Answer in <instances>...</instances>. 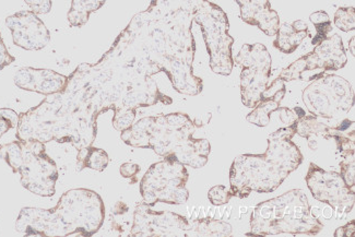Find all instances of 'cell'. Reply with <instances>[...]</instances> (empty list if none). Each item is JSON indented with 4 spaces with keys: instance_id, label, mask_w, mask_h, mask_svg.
Here are the masks:
<instances>
[{
    "instance_id": "cell-1",
    "label": "cell",
    "mask_w": 355,
    "mask_h": 237,
    "mask_svg": "<svg viewBox=\"0 0 355 237\" xmlns=\"http://www.w3.org/2000/svg\"><path fill=\"white\" fill-rule=\"evenodd\" d=\"M197 0H152L137 13L104 56L152 77L165 73L180 94L198 96L204 85L193 75L191 33Z\"/></svg>"
},
{
    "instance_id": "cell-2",
    "label": "cell",
    "mask_w": 355,
    "mask_h": 237,
    "mask_svg": "<svg viewBox=\"0 0 355 237\" xmlns=\"http://www.w3.org/2000/svg\"><path fill=\"white\" fill-rule=\"evenodd\" d=\"M295 134L294 123L269 134L263 155L237 157L230 170V189L233 197L244 199L252 191L269 193L277 191L303 162L299 147L292 141Z\"/></svg>"
},
{
    "instance_id": "cell-3",
    "label": "cell",
    "mask_w": 355,
    "mask_h": 237,
    "mask_svg": "<svg viewBox=\"0 0 355 237\" xmlns=\"http://www.w3.org/2000/svg\"><path fill=\"white\" fill-rule=\"evenodd\" d=\"M105 219L100 195L90 189H70L62 193L52 209L24 208L16 222L17 232L24 236H92Z\"/></svg>"
},
{
    "instance_id": "cell-4",
    "label": "cell",
    "mask_w": 355,
    "mask_h": 237,
    "mask_svg": "<svg viewBox=\"0 0 355 237\" xmlns=\"http://www.w3.org/2000/svg\"><path fill=\"white\" fill-rule=\"evenodd\" d=\"M199 126L186 114H161L139 119L121 132V138L130 147L151 149L163 159L201 168L208 163L211 145L207 139L193 138Z\"/></svg>"
},
{
    "instance_id": "cell-5",
    "label": "cell",
    "mask_w": 355,
    "mask_h": 237,
    "mask_svg": "<svg viewBox=\"0 0 355 237\" xmlns=\"http://www.w3.org/2000/svg\"><path fill=\"white\" fill-rule=\"evenodd\" d=\"M96 132L98 127L81 115L62 91L47 96L39 105L20 114L16 136L22 141L69 142L79 150L92 146Z\"/></svg>"
},
{
    "instance_id": "cell-6",
    "label": "cell",
    "mask_w": 355,
    "mask_h": 237,
    "mask_svg": "<svg viewBox=\"0 0 355 237\" xmlns=\"http://www.w3.org/2000/svg\"><path fill=\"white\" fill-rule=\"evenodd\" d=\"M252 232L248 235H317L324 229L320 219L311 213L306 193L292 189L282 196L260 202L250 218Z\"/></svg>"
},
{
    "instance_id": "cell-7",
    "label": "cell",
    "mask_w": 355,
    "mask_h": 237,
    "mask_svg": "<svg viewBox=\"0 0 355 237\" xmlns=\"http://www.w3.org/2000/svg\"><path fill=\"white\" fill-rule=\"evenodd\" d=\"M0 157L20 175L24 188L41 197H52L56 193L58 168L46 153L43 142L36 140L17 141L0 146Z\"/></svg>"
},
{
    "instance_id": "cell-8",
    "label": "cell",
    "mask_w": 355,
    "mask_h": 237,
    "mask_svg": "<svg viewBox=\"0 0 355 237\" xmlns=\"http://www.w3.org/2000/svg\"><path fill=\"white\" fill-rule=\"evenodd\" d=\"M232 227L212 218H187L174 212L153 211L146 202L135 209L130 236H230Z\"/></svg>"
},
{
    "instance_id": "cell-9",
    "label": "cell",
    "mask_w": 355,
    "mask_h": 237,
    "mask_svg": "<svg viewBox=\"0 0 355 237\" xmlns=\"http://www.w3.org/2000/svg\"><path fill=\"white\" fill-rule=\"evenodd\" d=\"M193 22L201 28L207 51L210 56V68L214 73L230 76L234 66L232 45L234 39L229 34V19L221 7L209 0H197Z\"/></svg>"
},
{
    "instance_id": "cell-10",
    "label": "cell",
    "mask_w": 355,
    "mask_h": 237,
    "mask_svg": "<svg viewBox=\"0 0 355 237\" xmlns=\"http://www.w3.org/2000/svg\"><path fill=\"white\" fill-rule=\"evenodd\" d=\"M189 174L185 165L163 159L150 166L140 182V193L144 202L153 207L157 202L168 204H183L189 198L186 188Z\"/></svg>"
},
{
    "instance_id": "cell-11",
    "label": "cell",
    "mask_w": 355,
    "mask_h": 237,
    "mask_svg": "<svg viewBox=\"0 0 355 237\" xmlns=\"http://www.w3.org/2000/svg\"><path fill=\"white\" fill-rule=\"evenodd\" d=\"M303 102L311 115L335 119L347 115L354 103L352 85L337 75L322 76L303 91Z\"/></svg>"
},
{
    "instance_id": "cell-12",
    "label": "cell",
    "mask_w": 355,
    "mask_h": 237,
    "mask_svg": "<svg viewBox=\"0 0 355 237\" xmlns=\"http://www.w3.org/2000/svg\"><path fill=\"white\" fill-rule=\"evenodd\" d=\"M235 62L242 67L241 96L245 106L256 107L268 87L271 75V55L265 45L244 44L235 57Z\"/></svg>"
},
{
    "instance_id": "cell-13",
    "label": "cell",
    "mask_w": 355,
    "mask_h": 237,
    "mask_svg": "<svg viewBox=\"0 0 355 237\" xmlns=\"http://www.w3.org/2000/svg\"><path fill=\"white\" fill-rule=\"evenodd\" d=\"M305 181L313 197L328 204L335 211L338 220L352 211L355 191L345 183L340 173L324 170L315 163H311Z\"/></svg>"
},
{
    "instance_id": "cell-14",
    "label": "cell",
    "mask_w": 355,
    "mask_h": 237,
    "mask_svg": "<svg viewBox=\"0 0 355 237\" xmlns=\"http://www.w3.org/2000/svg\"><path fill=\"white\" fill-rule=\"evenodd\" d=\"M347 62V54L341 37L335 34L327 37L315 46L314 51L301 57L300 60L284 69L279 78L286 81L302 80L304 73L322 69L324 71H336L345 67Z\"/></svg>"
},
{
    "instance_id": "cell-15",
    "label": "cell",
    "mask_w": 355,
    "mask_h": 237,
    "mask_svg": "<svg viewBox=\"0 0 355 237\" xmlns=\"http://www.w3.org/2000/svg\"><path fill=\"white\" fill-rule=\"evenodd\" d=\"M13 43L26 51H41L49 45L51 33L33 11H19L6 19Z\"/></svg>"
},
{
    "instance_id": "cell-16",
    "label": "cell",
    "mask_w": 355,
    "mask_h": 237,
    "mask_svg": "<svg viewBox=\"0 0 355 237\" xmlns=\"http://www.w3.org/2000/svg\"><path fill=\"white\" fill-rule=\"evenodd\" d=\"M67 82L68 77L51 69L22 68L15 76V83L18 88L46 96L62 92Z\"/></svg>"
},
{
    "instance_id": "cell-17",
    "label": "cell",
    "mask_w": 355,
    "mask_h": 237,
    "mask_svg": "<svg viewBox=\"0 0 355 237\" xmlns=\"http://www.w3.org/2000/svg\"><path fill=\"white\" fill-rule=\"evenodd\" d=\"M245 24L257 26L268 37H275L280 28V17L271 8L269 0H235Z\"/></svg>"
},
{
    "instance_id": "cell-18",
    "label": "cell",
    "mask_w": 355,
    "mask_h": 237,
    "mask_svg": "<svg viewBox=\"0 0 355 237\" xmlns=\"http://www.w3.org/2000/svg\"><path fill=\"white\" fill-rule=\"evenodd\" d=\"M286 93V83L280 78H277L263 91L261 100L256 107H254V111L248 115L246 121L258 127L268 126L270 123L271 114L278 111Z\"/></svg>"
},
{
    "instance_id": "cell-19",
    "label": "cell",
    "mask_w": 355,
    "mask_h": 237,
    "mask_svg": "<svg viewBox=\"0 0 355 237\" xmlns=\"http://www.w3.org/2000/svg\"><path fill=\"white\" fill-rule=\"evenodd\" d=\"M309 34V26L303 20L294 21L291 24H284L275 34L277 39L273 45L284 54H293Z\"/></svg>"
},
{
    "instance_id": "cell-20",
    "label": "cell",
    "mask_w": 355,
    "mask_h": 237,
    "mask_svg": "<svg viewBox=\"0 0 355 237\" xmlns=\"http://www.w3.org/2000/svg\"><path fill=\"white\" fill-rule=\"evenodd\" d=\"M296 134L301 137L315 138L322 137L326 140L332 139L339 132L336 126H328L318 121L314 115L302 117L295 121Z\"/></svg>"
},
{
    "instance_id": "cell-21",
    "label": "cell",
    "mask_w": 355,
    "mask_h": 237,
    "mask_svg": "<svg viewBox=\"0 0 355 237\" xmlns=\"http://www.w3.org/2000/svg\"><path fill=\"white\" fill-rule=\"evenodd\" d=\"M106 0H72L67 20L73 28H81L88 22L90 15L103 7Z\"/></svg>"
},
{
    "instance_id": "cell-22",
    "label": "cell",
    "mask_w": 355,
    "mask_h": 237,
    "mask_svg": "<svg viewBox=\"0 0 355 237\" xmlns=\"http://www.w3.org/2000/svg\"><path fill=\"white\" fill-rule=\"evenodd\" d=\"M110 163V157L104 150L98 148L85 147L79 149L77 155V170H83V168L102 172L107 168Z\"/></svg>"
},
{
    "instance_id": "cell-23",
    "label": "cell",
    "mask_w": 355,
    "mask_h": 237,
    "mask_svg": "<svg viewBox=\"0 0 355 237\" xmlns=\"http://www.w3.org/2000/svg\"><path fill=\"white\" fill-rule=\"evenodd\" d=\"M309 20L316 28V35L314 39L311 40V44L316 46L324 40L327 39L328 34L332 31L331 20H330L328 13L324 10L315 11L311 13Z\"/></svg>"
},
{
    "instance_id": "cell-24",
    "label": "cell",
    "mask_w": 355,
    "mask_h": 237,
    "mask_svg": "<svg viewBox=\"0 0 355 237\" xmlns=\"http://www.w3.org/2000/svg\"><path fill=\"white\" fill-rule=\"evenodd\" d=\"M335 26L343 32L354 31L355 30V9L353 7L339 8L335 13L334 19Z\"/></svg>"
},
{
    "instance_id": "cell-25",
    "label": "cell",
    "mask_w": 355,
    "mask_h": 237,
    "mask_svg": "<svg viewBox=\"0 0 355 237\" xmlns=\"http://www.w3.org/2000/svg\"><path fill=\"white\" fill-rule=\"evenodd\" d=\"M208 198L214 206L220 207L229 204L233 198V193L225 186L216 185L209 191Z\"/></svg>"
},
{
    "instance_id": "cell-26",
    "label": "cell",
    "mask_w": 355,
    "mask_h": 237,
    "mask_svg": "<svg viewBox=\"0 0 355 237\" xmlns=\"http://www.w3.org/2000/svg\"><path fill=\"white\" fill-rule=\"evenodd\" d=\"M18 113L11 109H0V139L10 129L17 128L19 123Z\"/></svg>"
},
{
    "instance_id": "cell-27",
    "label": "cell",
    "mask_w": 355,
    "mask_h": 237,
    "mask_svg": "<svg viewBox=\"0 0 355 237\" xmlns=\"http://www.w3.org/2000/svg\"><path fill=\"white\" fill-rule=\"evenodd\" d=\"M340 168L343 181L350 188L354 189L355 185V159L353 160H343L340 162Z\"/></svg>"
},
{
    "instance_id": "cell-28",
    "label": "cell",
    "mask_w": 355,
    "mask_h": 237,
    "mask_svg": "<svg viewBox=\"0 0 355 237\" xmlns=\"http://www.w3.org/2000/svg\"><path fill=\"white\" fill-rule=\"evenodd\" d=\"M31 11L39 15H46L52 9V0H24Z\"/></svg>"
},
{
    "instance_id": "cell-29",
    "label": "cell",
    "mask_w": 355,
    "mask_h": 237,
    "mask_svg": "<svg viewBox=\"0 0 355 237\" xmlns=\"http://www.w3.org/2000/svg\"><path fill=\"white\" fill-rule=\"evenodd\" d=\"M15 60H16V58L9 54L8 49L6 47L3 37H1V34H0V71H1L3 68L9 66V64L15 62Z\"/></svg>"
},
{
    "instance_id": "cell-30",
    "label": "cell",
    "mask_w": 355,
    "mask_h": 237,
    "mask_svg": "<svg viewBox=\"0 0 355 237\" xmlns=\"http://www.w3.org/2000/svg\"><path fill=\"white\" fill-rule=\"evenodd\" d=\"M278 112L280 114L281 121L288 126L294 124L299 119L293 109H288V107H279Z\"/></svg>"
},
{
    "instance_id": "cell-31",
    "label": "cell",
    "mask_w": 355,
    "mask_h": 237,
    "mask_svg": "<svg viewBox=\"0 0 355 237\" xmlns=\"http://www.w3.org/2000/svg\"><path fill=\"white\" fill-rule=\"evenodd\" d=\"M140 172V166L134 163H125L121 166V174L123 177L132 178L135 177L137 174Z\"/></svg>"
},
{
    "instance_id": "cell-32",
    "label": "cell",
    "mask_w": 355,
    "mask_h": 237,
    "mask_svg": "<svg viewBox=\"0 0 355 237\" xmlns=\"http://www.w3.org/2000/svg\"><path fill=\"white\" fill-rule=\"evenodd\" d=\"M354 221H351L347 223L345 227H339L335 232L336 237H343V236H352L354 233Z\"/></svg>"
},
{
    "instance_id": "cell-33",
    "label": "cell",
    "mask_w": 355,
    "mask_h": 237,
    "mask_svg": "<svg viewBox=\"0 0 355 237\" xmlns=\"http://www.w3.org/2000/svg\"><path fill=\"white\" fill-rule=\"evenodd\" d=\"M322 210H320V208H317V207L311 208V216H313L315 219H320V218L322 217Z\"/></svg>"
},
{
    "instance_id": "cell-34",
    "label": "cell",
    "mask_w": 355,
    "mask_h": 237,
    "mask_svg": "<svg viewBox=\"0 0 355 237\" xmlns=\"http://www.w3.org/2000/svg\"><path fill=\"white\" fill-rule=\"evenodd\" d=\"M294 113L296 114V116H297V119H302V117L305 116L306 115V113H305V111H304L303 109H301V107H294Z\"/></svg>"
},
{
    "instance_id": "cell-35",
    "label": "cell",
    "mask_w": 355,
    "mask_h": 237,
    "mask_svg": "<svg viewBox=\"0 0 355 237\" xmlns=\"http://www.w3.org/2000/svg\"><path fill=\"white\" fill-rule=\"evenodd\" d=\"M332 211L334 210L331 209V208H327V209H324V212H322V216H324V218H326V219H330V218L334 217V213H332Z\"/></svg>"
},
{
    "instance_id": "cell-36",
    "label": "cell",
    "mask_w": 355,
    "mask_h": 237,
    "mask_svg": "<svg viewBox=\"0 0 355 237\" xmlns=\"http://www.w3.org/2000/svg\"><path fill=\"white\" fill-rule=\"evenodd\" d=\"M309 147L311 148V150H314V151L318 148L317 141H315L314 138H309Z\"/></svg>"
},
{
    "instance_id": "cell-37",
    "label": "cell",
    "mask_w": 355,
    "mask_h": 237,
    "mask_svg": "<svg viewBox=\"0 0 355 237\" xmlns=\"http://www.w3.org/2000/svg\"><path fill=\"white\" fill-rule=\"evenodd\" d=\"M349 47H350L351 55H352V56H354L355 37H353L352 39L350 40V42H349Z\"/></svg>"
}]
</instances>
